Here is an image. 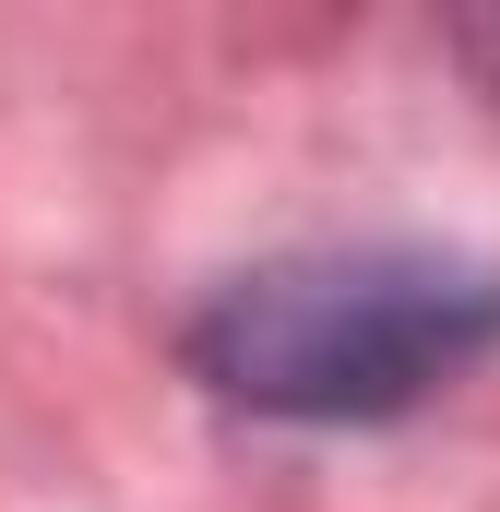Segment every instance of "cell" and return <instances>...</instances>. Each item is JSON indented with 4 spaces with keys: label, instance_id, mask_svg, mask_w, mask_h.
Returning a JSON list of instances; mask_svg holds the SVG:
<instances>
[{
    "label": "cell",
    "instance_id": "1",
    "mask_svg": "<svg viewBox=\"0 0 500 512\" xmlns=\"http://www.w3.org/2000/svg\"><path fill=\"white\" fill-rule=\"evenodd\" d=\"M500 346V274L453 251H286L203 298L191 370L286 429H381Z\"/></svg>",
    "mask_w": 500,
    "mask_h": 512
},
{
    "label": "cell",
    "instance_id": "2",
    "mask_svg": "<svg viewBox=\"0 0 500 512\" xmlns=\"http://www.w3.org/2000/svg\"><path fill=\"white\" fill-rule=\"evenodd\" d=\"M465 60L489 72V96H500V12H489V24H465Z\"/></svg>",
    "mask_w": 500,
    "mask_h": 512
}]
</instances>
